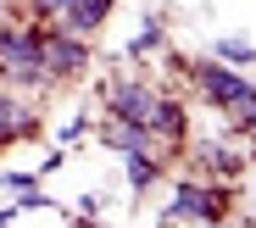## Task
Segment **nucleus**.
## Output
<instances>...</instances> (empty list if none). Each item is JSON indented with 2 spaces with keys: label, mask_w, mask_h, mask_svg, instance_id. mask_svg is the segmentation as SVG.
Instances as JSON below:
<instances>
[{
  "label": "nucleus",
  "mask_w": 256,
  "mask_h": 228,
  "mask_svg": "<svg viewBox=\"0 0 256 228\" xmlns=\"http://www.w3.org/2000/svg\"><path fill=\"white\" fill-rule=\"evenodd\" d=\"M0 78L17 89H50L39 67V28L34 22H0Z\"/></svg>",
  "instance_id": "obj_1"
},
{
  "label": "nucleus",
  "mask_w": 256,
  "mask_h": 228,
  "mask_svg": "<svg viewBox=\"0 0 256 228\" xmlns=\"http://www.w3.org/2000/svg\"><path fill=\"white\" fill-rule=\"evenodd\" d=\"M234 212V184H212V178H184L178 184V195H173V206H167V222H223Z\"/></svg>",
  "instance_id": "obj_2"
},
{
  "label": "nucleus",
  "mask_w": 256,
  "mask_h": 228,
  "mask_svg": "<svg viewBox=\"0 0 256 228\" xmlns=\"http://www.w3.org/2000/svg\"><path fill=\"white\" fill-rule=\"evenodd\" d=\"M39 28V67H45L50 84H67V78H84L90 67V39L67 34L62 22H34Z\"/></svg>",
  "instance_id": "obj_3"
},
{
  "label": "nucleus",
  "mask_w": 256,
  "mask_h": 228,
  "mask_svg": "<svg viewBox=\"0 0 256 228\" xmlns=\"http://www.w3.org/2000/svg\"><path fill=\"white\" fill-rule=\"evenodd\" d=\"M184 72H190V84L200 89V100L218 106V112L256 106V95H250V72H240V67H223V62H190Z\"/></svg>",
  "instance_id": "obj_4"
},
{
  "label": "nucleus",
  "mask_w": 256,
  "mask_h": 228,
  "mask_svg": "<svg viewBox=\"0 0 256 228\" xmlns=\"http://www.w3.org/2000/svg\"><path fill=\"white\" fill-rule=\"evenodd\" d=\"M100 100H106V117L140 122V128H145V117H150V106H156V89H150L145 78H106Z\"/></svg>",
  "instance_id": "obj_5"
},
{
  "label": "nucleus",
  "mask_w": 256,
  "mask_h": 228,
  "mask_svg": "<svg viewBox=\"0 0 256 228\" xmlns=\"http://www.w3.org/2000/svg\"><path fill=\"white\" fill-rule=\"evenodd\" d=\"M145 134H150V145H184V140H190V112H184V100L156 95V106H150V117H145Z\"/></svg>",
  "instance_id": "obj_6"
},
{
  "label": "nucleus",
  "mask_w": 256,
  "mask_h": 228,
  "mask_svg": "<svg viewBox=\"0 0 256 228\" xmlns=\"http://www.w3.org/2000/svg\"><path fill=\"white\" fill-rule=\"evenodd\" d=\"M245 162H250V150H228V145H218V140H206V145L195 150V167H200V178L212 172V178H223V184H234V178L245 172Z\"/></svg>",
  "instance_id": "obj_7"
},
{
  "label": "nucleus",
  "mask_w": 256,
  "mask_h": 228,
  "mask_svg": "<svg viewBox=\"0 0 256 228\" xmlns=\"http://www.w3.org/2000/svg\"><path fill=\"white\" fill-rule=\"evenodd\" d=\"M106 17H112V0H67L56 22L67 34H78V39H90L95 28H106Z\"/></svg>",
  "instance_id": "obj_8"
},
{
  "label": "nucleus",
  "mask_w": 256,
  "mask_h": 228,
  "mask_svg": "<svg viewBox=\"0 0 256 228\" xmlns=\"http://www.w3.org/2000/svg\"><path fill=\"white\" fill-rule=\"evenodd\" d=\"M34 128H39V112L22 106V95H6V89H0V145L22 140V134H34Z\"/></svg>",
  "instance_id": "obj_9"
},
{
  "label": "nucleus",
  "mask_w": 256,
  "mask_h": 228,
  "mask_svg": "<svg viewBox=\"0 0 256 228\" xmlns=\"http://www.w3.org/2000/svg\"><path fill=\"white\" fill-rule=\"evenodd\" d=\"M100 145H106V150H117V156L156 150V145H150V134H145L140 122H117V117H106V128H100Z\"/></svg>",
  "instance_id": "obj_10"
},
{
  "label": "nucleus",
  "mask_w": 256,
  "mask_h": 228,
  "mask_svg": "<svg viewBox=\"0 0 256 228\" xmlns=\"http://www.w3.org/2000/svg\"><path fill=\"white\" fill-rule=\"evenodd\" d=\"M122 167H128V190H150L156 184V172H162V156L156 150H134V156H122Z\"/></svg>",
  "instance_id": "obj_11"
},
{
  "label": "nucleus",
  "mask_w": 256,
  "mask_h": 228,
  "mask_svg": "<svg viewBox=\"0 0 256 228\" xmlns=\"http://www.w3.org/2000/svg\"><path fill=\"white\" fill-rule=\"evenodd\" d=\"M150 50H167V28H162L156 17H150L134 39H128V56H150Z\"/></svg>",
  "instance_id": "obj_12"
},
{
  "label": "nucleus",
  "mask_w": 256,
  "mask_h": 228,
  "mask_svg": "<svg viewBox=\"0 0 256 228\" xmlns=\"http://www.w3.org/2000/svg\"><path fill=\"white\" fill-rule=\"evenodd\" d=\"M218 56H223V67L250 72V39H218Z\"/></svg>",
  "instance_id": "obj_13"
},
{
  "label": "nucleus",
  "mask_w": 256,
  "mask_h": 228,
  "mask_svg": "<svg viewBox=\"0 0 256 228\" xmlns=\"http://www.w3.org/2000/svg\"><path fill=\"white\" fill-rule=\"evenodd\" d=\"M62 6H67V0H28L34 22H56V17H62Z\"/></svg>",
  "instance_id": "obj_14"
}]
</instances>
